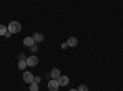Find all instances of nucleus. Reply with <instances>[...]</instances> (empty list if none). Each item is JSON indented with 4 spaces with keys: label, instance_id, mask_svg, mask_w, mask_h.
<instances>
[{
    "label": "nucleus",
    "instance_id": "nucleus-9",
    "mask_svg": "<svg viewBox=\"0 0 123 91\" xmlns=\"http://www.w3.org/2000/svg\"><path fill=\"white\" fill-rule=\"evenodd\" d=\"M32 38H33L35 42H42L43 41V35L42 33H35Z\"/></svg>",
    "mask_w": 123,
    "mask_h": 91
},
{
    "label": "nucleus",
    "instance_id": "nucleus-10",
    "mask_svg": "<svg viewBox=\"0 0 123 91\" xmlns=\"http://www.w3.org/2000/svg\"><path fill=\"white\" fill-rule=\"evenodd\" d=\"M17 67H18V69H20V70H24V69H26V67H27V64H26V60L21 59V60H20V62L17 63Z\"/></svg>",
    "mask_w": 123,
    "mask_h": 91
},
{
    "label": "nucleus",
    "instance_id": "nucleus-12",
    "mask_svg": "<svg viewBox=\"0 0 123 91\" xmlns=\"http://www.w3.org/2000/svg\"><path fill=\"white\" fill-rule=\"evenodd\" d=\"M7 32V28L4 25H0V36H5Z\"/></svg>",
    "mask_w": 123,
    "mask_h": 91
},
{
    "label": "nucleus",
    "instance_id": "nucleus-1",
    "mask_svg": "<svg viewBox=\"0 0 123 91\" xmlns=\"http://www.w3.org/2000/svg\"><path fill=\"white\" fill-rule=\"evenodd\" d=\"M7 31L10 33H18L20 31H21V24L17 22V21L10 22L9 26H7Z\"/></svg>",
    "mask_w": 123,
    "mask_h": 91
},
{
    "label": "nucleus",
    "instance_id": "nucleus-11",
    "mask_svg": "<svg viewBox=\"0 0 123 91\" xmlns=\"http://www.w3.org/2000/svg\"><path fill=\"white\" fill-rule=\"evenodd\" d=\"M38 84L37 83H32V84H30V91H38Z\"/></svg>",
    "mask_w": 123,
    "mask_h": 91
},
{
    "label": "nucleus",
    "instance_id": "nucleus-17",
    "mask_svg": "<svg viewBox=\"0 0 123 91\" xmlns=\"http://www.w3.org/2000/svg\"><path fill=\"white\" fill-rule=\"evenodd\" d=\"M5 36H6V37H10V36H11V33H10V32H9V31H7V32H6V35H5Z\"/></svg>",
    "mask_w": 123,
    "mask_h": 91
},
{
    "label": "nucleus",
    "instance_id": "nucleus-4",
    "mask_svg": "<svg viewBox=\"0 0 123 91\" xmlns=\"http://www.w3.org/2000/svg\"><path fill=\"white\" fill-rule=\"evenodd\" d=\"M48 89H49V91H58V89H59V84H58V81L57 80H50V81L48 83Z\"/></svg>",
    "mask_w": 123,
    "mask_h": 91
},
{
    "label": "nucleus",
    "instance_id": "nucleus-6",
    "mask_svg": "<svg viewBox=\"0 0 123 91\" xmlns=\"http://www.w3.org/2000/svg\"><path fill=\"white\" fill-rule=\"evenodd\" d=\"M67 44H68L69 47H76V46H78V39H76L75 37H69V38L67 39Z\"/></svg>",
    "mask_w": 123,
    "mask_h": 91
},
{
    "label": "nucleus",
    "instance_id": "nucleus-2",
    "mask_svg": "<svg viewBox=\"0 0 123 91\" xmlns=\"http://www.w3.org/2000/svg\"><path fill=\"white\" fill-rule=\"evenodd\" d=\"M26 64H27V67H31V68L37 65L38 64V58L36 55H31L30 58L26 59Z\"/></svg>",
    "mask_w": 123,
    "mask_h": 91
},
{
    "label": "nucleus",
    "instance_id": "nucleus-16",
    "mask_svg": "<svg viewBox=\"0 0 123 91\" xmlns=\"http://www.w3.org/2000/svg\"><path fill=\"white\" fill-rule=\"evenodd\" d=\"M67 47H68V44H67V43H63V44H62V48H63V49H65Z\"/></svg>",
    "mask_w": 123,
    "mask_h": 91
},
{
    "label": "nucleus",
    "instance_id": "nucleus-5",
    "mask_svg": "<svg viewBox=\"0 0 123 91\" xmlns=\"http://www.w3.org/2000/svg\"><path fill=\"white\" fill-rule=\"evenodd\" d=\"M57 81H58L59 86H67V85L69 84V78L65 76V75H63V76H60Z\"/></svg>",
    "mask_w": 123,
    "mask_h": 91
},
{
    "label": "nucleus",
    "instance_id": "nucleus-14",
    "mask_svg": "<svg viewBox=\"0 0 123 91\" xmlns=\"http://www.w3.org/2000/svg\"><path fill=\"white\" fill-rule=\"evenodd\" d=\"M30 50H31V52H37V50H38V47H37L36 44H33L32 47H31V49H30Z\"/></svg>",
    "mask_w": 123,
    "mask_h": 91
},
{
    "label": "nucleus",
    "instance_id": "nucleus-15",
    "mask_svg": "<svg viewBox=\"0 0 123 91\" xmlns=\"http://www.w3.org/2000/svg\"><path fill=\"white\" fill-rule=\"evenodd\" d=\"M33 81H35V83H37V84H38V83H39V81H41V78H39V76H35V79H33Z\"/></svg>",
    "mask_w": 123,
    "mask_h": 91
},
{
    "label": "nucleus",
    "instance_id": "nucleus-3",
    "mask_svg": "<svg viewBox=\"0 0 123 91\" xmlns=\"http://www.w3.org/2000/svg\"><path fill=\"white\" fill-rule=\"evenodd\" d=\"M33 79H35V76L32 75V73H31V72H25L24 73V81L25 83L32 84L33 83Z\"/></svg>",
    "mask_w": 123,
    "mask_h": 91
},
{
    "label": "nucleus",
    "instance_id": "nucleus-18",
    "mask_svg": "<svg viewBox=\"0 0 123 91\" xmlns=\"http://www.w3.org/2000/svg\"><path fill=\"white\" fill-rule=\"evenodd\" d=\"M69 91H78L76 89H71V90H69Z\"/></svg>",
    "mask_w": 123,
    "mask_h": 91
},
{
    "label": "nucleus",
    "instance_id": "nucleus-13",
    "mask_svg": "<svg viewBox=\"0 0 123 91\" xmlns=\"http://www.w3.org/2000/svg\"><path fill=\"white\" fill-rule=\"evenodd\" d=\"M78 91H89V89H87L86 85H80V86L78 87Z\"/></svg>",
    "mask_w": 123,
    "mask_h": 91
},
{
    "label": "nucleus",
    "instance_id": "nucleus-7",
    "mask_svg": "<svg viewBox=\"0 0 123 91\" xmlns=\"http://www.w3.org/2000/svg\"><path fill=\"white\" fill-rule=\"evenodd\" d=\"M35 44V41H33V38L32 37H26L25 39H24V46L25 47H32Z\"/></svg>",
    "mask_w": 123,
    "mask_h": 91
},
{
    "label": "nucleus",
    "instance_id": "nucleus-8",
    "mask_svg": "<svg viewBox=\"0 0 123 91\" xmlns=\"http://www.w3.org/2000/svg\"><path fill=\"white\" fill-rule=\"evenodd\" d=\"M50 75H52V79L53 80H58L62 75H60V72H59V69H57V68H54V69H52V73H50Z\"/></svg>",
    "mask_w": 123,
    "mask_h": 91
}]
</instances>
